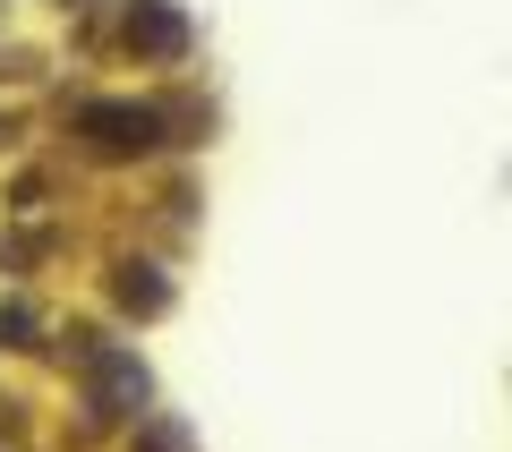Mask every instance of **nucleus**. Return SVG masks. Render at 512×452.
Returning <instances> with one entry per match:
<instances>
[{
    "mask_svg": "<svg viewBox=\"0 0 512 452\" xmlns=\"http://www.w3.org/2000/svg\"><path fill=\"white\" fill-rule=\"evenodd\" d=\"M77 137H94V154H154L163 145V111L154 103H86Z\"/></svg>",
    "mask_w": 512,
    "mask_h": 452,
    "instance_id": "f257e3e1",
    "label": "nucleus"
},
{
    "mask_svg": "<svg viewBox=\"0 0 512 452\" xmlns=\"http://www.w3.org/2000/svg\"><path fill=\"white\" fill-rule=\"evenodd\" d=\"M86 367H94V410H103V418H137V410H146V367L128 359V350L86 342Z\"/></svg>",
    "mask_w": 512,
    "mask_h": 452,
    "instance_id": "f03ea898",
    "label": "nucleus"
},
{
    "mask_svg": "<svg viewBox=\"0 0 512 452\" xmlns=\"http://www.w3.org/2000/svg\"><path fill=\"white\" fill-rule=\"evenodd\" d=\"M128 52L180 60V52H188V18L171 9V0H137V9H128Z\"/></svg>",
    "mask_w": 512,
    "mask_h": 452,
    "instance_id": "7ed1b4c3",
    "label": "nucleus"
},
{
    "mask_svg": "<svg viewBox=\"0 0 512 452\" xmlns=\"http://www.w3.org/2000/svg\"><path fill=\"white\" fill-rule=\"evenodd\" d=\"M111 290H120V308H128V316H163V308H171V282H163L154 265H128Z\"/></svg>",
    "mask_w": 512,
    "mask_h": 452,
    "instance_id": "20e7f679",
    "label": "nucleus"
},
{
    "mask_svg": "<svg viewBox=\"0 0 512 452\" xmlns=\"http://www.w3.org/2000/svg\"><path fill=\"white\" fill-rule=\"evenodd\" d=\"M0 342H9V350L35 342V308H18V299H9V308H0Z\"/></svg>",
    "mask_w": 512,
    "mask_h": 452,
    "instance_id": "39448f33",
    "label": "nucleus"
},
{
    "mask_svg": "<svg viewBox=\"0 0 512 452\" xmlns=\"http://www.w3.org/2000/svg\"><path fill=\"white\" fill-rule=\"evenodd\" d=\"M137 452H188V435L180 427H146V444H137Z\"/></svg>",
    "mask_w": 512,
    "mask_h": 452,
    "instance_id": "423d86ee",
    "label": "nucleus"
}]
</instances>
